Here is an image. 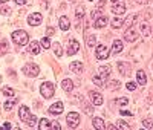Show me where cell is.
<instances>
[{"label":"cell","instance_id":"cell-1","mask_svg":"<svg viewBox=\"0 0 153 130\" xmlns=\"http://www.w3.org/2000/svg\"><path fill=\"white\" fill-rule=\"evenodd\" d=\"M19 116H20V120H22L23 123H26L29 127L37 126V118H35L34 115H31V112H29V109H28L26 106H22V107H20Z\"/></svg>","mask_w":153,"mask_h":130},{"label":"cell","instance_id":"cell-2","mask_svg":"<svg viewBox=\"0 0 153 130\" xmlns=\"http://www.w3.org/2000/svg\"><path fill=\"white\" fill-rule=\"evenodd\" d=\"M12 42H14L16 45L19 46H25V45H28L29 42V35L26 31H23V29H19V31H14L12 32Z\"/></svg>","mask_w":153,"mask_h":130},{"label":"cell","instance_id":"cell-3","mask_svg":"<svg viewBox=\"0 0 153 130\" xmlns=\"http://www.w3.org/2000/svg\"><path fill=\"white\" fill-rule=\"evenodd\" d=\"M54 83H51V81H45L42 86H40V94L43 95V98H52L54 94H55V89H54Z\"/></svg>","mask_w":153,"mask_h":130},{"label":"cell","instance_id":"cell-4","mask_svg":"<svg viewBox=\"0 0 153 130\" xmlns=\"http://www.w3.org/2000/svg\"><path fill=\"white\" fill-rule=\"evenodd\" d=\"M138 37H139V32H138V28L133 25V26H130V28H127L126 29V34H124V38L129 43H133V42H136L138 40Z\"/></svg>","mask_w":153,"mask_h":130},{"label":"cell","instance_id":"cell-5","mask_svg":"<svg viewBox=\"0 0 153 130\" xmlns=\"http://www.w3.org/2000/svg\"><path fill=\"white\" fill-rule=\"evenodd\" d=\"M66 123H68V126H69L71 129H76V127H78V124H80V115H78V112H71V113H68Z\"/></svg>","mask_w":153,"mask_h":130},{"label":"cell","instance_id":"cell-6","mask_svg":"<svg viewBox=\"0 0 153 130\" xmlns=\"http://www.w3.org/2000/svg\"><path fill=\"white\" fill-rule=\"evenodd\" d=\"M23 74L28 75V77H37L40 74V68H38L35 63H28L26 66L23 68Z\"/></svg>","mask_w":153,"mask_h":130},{"label":"cell","instance_id":"cell-7","mask_svg":"<svg viewBox=\"0 0 153 130\" xmlns=\"http://www.w3.org/2000/svg\"><path fill=\"white\" fill-rule=\"evenodd\" d=\"M110 55V52L107 51V48L104 45H98L97 46V51H95V57L98 60H106L107 57Z\"/></svg>","mask_w":153,"mask_h":130},{"label":"cell","instance_id":"cell-8","mask_svg":"<svg viewBox=\"0 0 153 130\" xmlns=\"http://www.w3.org/2000/svg\"><path fill=\"white\" fill-rule=\"evenodd\" d=\"M89 98H91V103L94 104V106H101V104L104 103L103 100V95L95 92V90H92V92H89Z\"/></svg>","mask_w":153,"mask_h":130},{"label":"cell","instance_id":"cell-9","mask_svg":"<svg viewBox=\"0 0 153 130\" xmlns=\"http://www.w3.org/2000/svg\"><path fill=\"white\" fill-rule=\"evenodd\" d=\"M63 110H65V104H63V101H57L55 104H52V106L49 107V113L51 115H60V113H63Z\"/></svg>","mask_w":153,"mask_h":130},{"label":"cell","instance_id":"cell-10","mask_svg":"<svg viewBox=\"0 0 153 130\" xmlns=\"http://www.w3.org/2000/svg\"><path fill=\"white\" fill-rule=\"evenodd\" d=\"M78 51H80V43L76 42L75 38H71L69 40V48H68V55H75Z\"/></svg>","mask_w":153,"mask_h":130},{"label":"cell","instance_id":"cell-11","mask_svg":"<svg viewBox=\"0 0 153 130\" xmlns=\"http://www.w3.org/2000/svg\"><path fill=\"white\" fill-rule=\"evenodd\" d=\"M28 23L31 26H38L42 23V14L40 12H32V14L28 17Z\"/></svg>","mask_w":153,"mask_h":130},{"label":"cell","instance_id":"cell-12","mask_svg":"<svg viewBox=\"0 0 153 130\" xmlns=\"http://www.w3.org/2000/svg\"><path fill=\"white\" fill-rule=\"evenodd\" d=\"M112 12H113V14H118V16L126 14V5H124L123 2L113 3V6H112Z\"/></svg>","mask_w":153,"mask_h":130},{"label":"cell","instance_id":"cell-13","mask_svg":"<svg viewBox=\"0 0 153 130\" xmlns=\"http://www.w3.org/2000/svg\"><path fill=\"white\" fill-rule=\"evenodd\" d=\"M69 69H71L74 74L80 75V74L83 72V63H81V61H72V63L69 64Z\"/></svg>","mask_w":153,"mask_h":130},{"label":"cell","instance_id":"cell-14","mask_svg":"<svg viewBox=\"0 0 153 130\" xmlns=\"http://www.w3.org/2000/svg\"><path fill=\"white\" fill-rule=\"evenodd\" d=\"M110 72H112V66H110V64H103V66L98 68V74L103 78H107L110 75Z\"/></svg>","mask_w":153,"mask_h":130},{"label":"cell","instance_id":"cell-15","mask_svg":"<svg viewBox=\"0 0 153 130\" xmlns=\"http://www.w3.org/2000/svg\"><path fill=\"white\" fill-rule=\"evenodd\" d=\"M61 89L65 90V92H72V89H74V81L69 80V78H65V80L61 81Z\"/></svg>","mask_w":153,"mask_h":130},{"label":"cell","instance_id":"cell-16","mask_svg":"<svg viewBox=\"0 0 153 130\" xmlns=\"http://www.w3.org/2000/svg\"><path fill=\"white\" fill-rule=\"evenodd\" d=\"M58 25H60L61 31H68V29L71 28V22H69V19H68L66 16L60 17V20H58Z\"/></svg>","mask_w":153,"mask_h":130},{"label":"cell","instance_id":"cell-17","mask_svg":"<svg viewBox=\"0 0 153 130\" xmlns=\"http://www.w3.org/2000/svg\"><path fill=\"white\" fill-rule=\"evenodd\" d=\"M136 81H138L139 86H146L147 77H146V72H144V71H138V72H136Z\"/></svg>","mask_w":153,"mask_h":130},{"label":"cell","instance_id":"cell-18","mask_svg":"<svg viewBox=\"0 0 153 130\" xmlns=\"http://www.w3.org/2000/svg\"><path fill=\"white\" fill-rule=\"evenodd\" d=\"M135 22H138V14H130L129 17L124 20V25H123V26H126V28H130V26L135 25Z\"/></svg>","mask_w":153,"mask_h":130},{"label":"cell","instance_id":"cell-19","mask_svg":"<svg viewBox=\"0 0 153 130\" xmlns=\"http://www.w3.org/2000/svg\"><path fill=\"white\" fill-rule=\"evenodd\" d=\"M118 69H120V74L121 75H124V77H127L130 74V68H129V64H126L124 61H120L118 63Z\"/></svg>","mask_w":153,"mask_h":130},{"label":"cell","instance_id":"cell-20","mask_svg":"<svg viewBox=\"0 0 153 130\" xmlns=\"http://www.w3.org/2000/svg\"><path fill=\"white\" fill-rule=\"evenodd\" d=\"M28 51L31 52L32 55H38V54H40V43H38V42H31Z\"/></svg>","mask_w":153,"mask_h":130},{"label":"cell","instance_id":"cell-21","mask_svg":"<svg viewBox=\"0 0 153 130\" xmlns=\"http://www.w3.org/2000/svg\"><path fill=\"white\" fill-rule=\"evenodd\" d=\"M75 17H76V28H80V20H83V17H84V8L83 6H78L75 9Z\"/></svg>","mask_w":153,"mask_h":130},{"label":"cell","instance_id":"cell-22","mask_svg":"<svg viewBox=\"0 0 153 130\" xmlns=\"http://www.w3.org/2000/svg\"><path fill=\"white\" fill-rule=\"evenodd\" d=\"M123 42L121 40H115L113 43H112V52L113 54H120V52L123 51Z\"/></svg>","mask_w":153,"mask_h":130},{"label":"cell","instance_id":"cell-23","mask_svg":"<svg viewBox=\"0 0 153 130\" xmlns=\"http://www.w3.org/2000/svg\"><path fill=\"white\" fill-rule=\"evenodd\" d=\"M106 25H107V19H106V17H98V19L95 20V28H98V29L104 28Z\"/></svg>","mask_w":153,"mask_h":130},{"label":"cell","instance_id":"cell-24","mask_svg":"<svg viewBox=\"0 0 153 130\" xmlns=\"http://www.w3.org/2000/svg\"><path fill=\"white\" fill-rule=\"evenodd\" d=\"M139 28H141V34L144 35V37H149L150 35V32H152V29H150V26H149V23H143L141 26H139Z\"/></svg>","mask_w":153,"mask_h":130},{"label":"cell","instance_id":"cell-25","mask_svg":"<svg viewBox=\"0 0 153 130\" xmlns=\"http://www.w3.org/2000/svg\"><path fill=\"white\" fill-rule=\"evenodd\" d=\"M92 124H94V127H95L97 130H103V129H104V121L101 120V118H94Z\"/></svg>","mask_w":153,"mask_h":130},{"label":"cell","instance_id":"cell-26","mask_svg":"<svg viewBox=\"0 0 153 130\" xmlns=\"http://www.w3.org/2000/svg\"><path fill=\"white\" fill-rule=\"evenodd\" d=\"M123 25H124V19H121V17H117V19L112 20V28H115V29L121 28Z\"/></svg>","mask_w":153,"mask_h":130},{"label":"cell","instance_id":"cell-27","mask_svg":"<svg viewBox=\"0 0 153 130\" xmlns=\"http://www.w3.org/2000/svg\"><path fill=\"white\" fill-rule=\"evenodd\" d=\"M95 43H97V37H95V35L86 37V46H87V48H94Z\"/></svg>","mask_w":153,"mask_h":130},{"label":"cell","instance_id":"cell-28","mask_svg":"<svg viewBox=\"0 0 153 130\" xmlns=\"http://www.w3.org/2000/svg\"><path fill=\"white\" fill-rule=\"evenodd\" d=\"M52 49H54V54H55L57 57H61V55H63V48H61L60 43H54V45H52Z\"/></svg>","mask_w":153,"mask_h":130},{"label":"cell","instance_id":"cell-29","mask_svg":"<svg viewBox=\"0 0 153 130\" xmlns=\"http://www.w3.org/2000/svg\"><path fill=\"white\" fill-rule=\"evenodd\" d=\"M17 101H19V100H9V101H6V103L3 104V109H5L6 112H9L12 107L16 106V103H17Z\"/></svg>","mask_w":153,"mask_h":130},{"label":"cell","instance_id":"cell-30","mask_svg":"<svg viewBox=\"0 0 153 130\" xmlns=\"http://www.w3.org/2000/svg\"><path fill=\"white\" fill-rule=\"evenodd\" d=\"M92 81H94V84H97L98 87H101V86H104V78L103 77H97V75H94L92 77Z\"/></svg>","mask_w":153,"mask_h":130},{"label":"cell","instance_id":"cell-31","mask_svg":"<svg viewBox=\"0 0 153 130\" xmlns=\"http://www.w3.org/2000/svg\"><path fill=\"white\" fill-rule=\"evenodd\" d=\"M2 94H3V95H6V97H11V98L16 95L14 89H11V87H2Z\"/></svg>","mask_w":153,"mask_h":130},{"label":"cell","instance_id":"cell-32","mask_svg":"<svg viewBox=\"0 0 153 130\" xmlns=\"http://www.w3.org/2000/svg\"><path fill=\"white\" fill-rule=\"evenodd\" d=\"M38 129L40 130H45V129H51V123L46 120V118H43V120H40V124H38Z\"/></svg>","mask_w":153,"mask_h":130},{"label":"cell","instance_id":"cell-33","mask_svg":"<svg viewBox=\"0 0 153 130\" xmlns=\"http://www.w3.org/2000/svg\"><path fill=\"white\" fill-rule=\"evenodd\" d=\"M117 124H118V126H117V129H121V130H129V129H130L129 123H126V121H123V120H120Z\"/></svg>","mask_w":153,"mask_h":130},{"label":"cell","instance_id":"cell-34","mask_svg":"<svg viewBox=\"0 0 153 130\" xmlns=\"http://www.w3.org/2000/svg\"><path fill=\"white\" fill-rule=\"evenodd\" d=\"M120 86H121V84H120L118 80H113V81H109V83H107V87H109V89H113V90L120 89Z\"/></svg>","mask_w":153,"mask_h":130},{"label":"cell","instance_id":"cell-35","mask_svg":"<svg viewBox=\"0 0 153 130\" xmlns=\"http://www.w3.org/2000/svg\"><path fill=\"white\" fill-rule=\"evenodd\" d=\"M40 43H42V46H43L45 49H49V48H51V40H49V37H43L42 40H40Z\"/></svg>","mask_w":153,"mask_h":130},{"label":"cell","instance_id":"cell-36","mask_svg":"<svg viewBox=\"0 0 153 130\" xmlns=\"http://www.w3.org/2000/svg\"><path fill=\"white\" fill-rule=\"evenodd\" d=\"M143 127L153 130V120H144V121H143Z\"/></svg>","mask_w":153,"mask_h":130},{"label":"cell","instance_id":"cell-37","mask_svg":"<svg viewBox=\"0 0 153 130\" xmlns=\"http://www.w3.org/2000/svg\"><path fill=\"white\" fill-rule=\"evenodd\" d=\"M6 51H8V43H6V40H2L0 42V54H5Z\"/></svg>","mask_w":153,"mask_h":130},{"label":"cell","instance_id":"cell-38","mask_svg":"<svg viewBox=\"0 0 153 130\" xmlns=\"http://www.w3.org/2000/svg\"><path fill=\"white\" fill-rule=\"evenodd\" d=\"M117 104H120V106H127V104H129V98H126V97L118 98L117 100Z\"/></svg>","mask_w":153,"mask_h":130},{"label":"cell","instance_id":"cell-39","mask_svg":"<svg viewBox=\"0 0 153 130\" xmlns=\"http://www.w3.org/2000/svg\"><path fill=\"white\" fill-rule=\"evenodd\" d=\"M81 100V98H80ZM81 104H83V107H84V113H87V115H92L94 113V109L91 107V106H86V104L83 103V100H81Z\"/></svg>","mask_w":153,"mask_h":130},{"label":"cell","instance_id":"cell-40","mask_svg":"<svg viewBox=\"0 0 153 130\" xmlns=\"http://www.w3.org/2000/svg\"><path fill=\"white\" fill-rule=\"evenodd\" d=\"M0 14H3V16L11 14V8L9 6H0Z\"/></svg>","mask_w":153,"mask_h":130},{"label":"cell","instance_id":"cell-41","mask_svg":"<svg viewBox=\"0 0 153 130\" xmlns=\"http://www.w3.org/2000/svg\"><path fill=\"white\" fill-rule=\"evenodd\" d=\"M55 34V29L54 28H51V26H49V28H46V37H51V35H54Z\"/></svg>","mask_w":153,"mask_h":130},{"label":"cell","instance_id":"cell-42","mask_svg":"<svg viewBox=\"0 0 153 130\" xmlns=\"http://www.w3.org/2000/svg\"><path fill=\"white\" fill-rule=\"evenodd\" d=\"M126 87L129 89V90H135V89H136V83H132V81H129V83L126 84Z\"/></svg>","mask_w":153,"mask_h":130},{"label":"cell","instance_id":"cell-43","mask_svg":"<svg viewBox=\"0 0 153 130\" xmlns=\"http://www.w3.org/2000/svg\"><path fill=\"white\" fill-rule=\"evenodd\" d=\"M51 129H54V130H60V129H61V126H60L57 121H54V123H51Z\"/></svg>","mask_w":153,"mask_h":130},{"label":"cell","instance_id":"cell-44","mask_svg":"<svg viewBox=\"0 0 153 130\" xmlns=\"http://www.w3.org/2000/svg\"><path fill=\"white\" fill-rule=\"evenodd\" d=\"M135 3H138V5H149L150 3V0H133Z\"/></svg>","mask_w":153,"mask_h":130},{"label":"cell","instance_id":"cell-45","mask_svg":"<svg viewBox=\"0 0 153 130\" xmlns=\"http://www.w3.org/2000/svg\"><path fill=\"white\" fill-rule=\"evenodd\" d=\"M2 129H6V130H11V129H12V126H11L9 123H5L3 126H0V130H2Z\"/></svg>","mask_w":153,"mask_h":130},{"label":"cell","instance_id":"cell-46","mask_svg":"<svg viewBox=\"0 0 153 130\" xmlns=\"http://www.w3.org/2000/svg\"><path fill=\"white\" fill-rule=\"evenodd\" d=\"M120 113H121V115H126V116H132V115H133L132 112H129V110H126V109H123V110H121Z\"/></svg>","mask_w":153,"mask_h":130},{"label":"cell","instance_id":"cell-47","mask_svg":"<svg viewBox=\"0 0 153 130\" xmlns=\"http://www.w3.org/2000/svg\"><path fill=\"white\" fill-rule=\"evenodd\" d=\"M14 2L17 5H25V3H28V0H14Z\"/></svg>","mask_w":153,"mask_h":130},{"label":"cell","instance_id":"cell-48","mask_svg":"<svg viewBox=\"0 0 153 130\" xmlns=\"http://www.w3.org/2000/svg\"><path fill=\"white\" fill-rule=\"evenodd\" d=\"M106 129H109V130H115L117 129V126H113V124H107V126H104Z\"/></svg>","mask_w":153,"mask_h":130},{"label":"cell","instance_id":"cell-49","mask_svg":"<svg viewBox=\"0 0 153 130\" xmlns=\"http://www.w3.org/2000/svg\"><path fill=\"white\" fill-rule=\"evenodd\" d=\"M91 16H92L94 19H98V16H100V14H98V11H94V12H92V14H91Z\"/></svg>","mask_w":153,"mask_h":130},{"label":"cell","instance_id":"cell-50","mask_svg":"<svg viewBox=\"0 0 153 130\" xmlns=\"http://www.w3.org/2000/svg\"><path fill=\"white\" fill-rule=\"evenodd\" d=\"M112 2H113V3H117V2H118V0H112Z\"/></svg>","mask_w":153,"mask_h":130},{"label":"cell","instance_id":"cell-51","mask_svg":"<svg viewBox=\"0 0 153 130\" xmlns=\"http://www.w3.org/2000/svg\"><path fill=\"white\" fill-rule=\"evenodd\" d=\"M2 2H3V0H0V3H2Z\"/></svg>","mask_w":153,"mask_h":130},{"label":"cell","instance_id":"cell-52","mask_svg":"<svg viewBox=\"0 0 153 130\" xmlns=\"http://www.w3.org/2000/svg\"><path fill=\"white\" fill-rule=\"evenodd\" d=\"M89 2H94V0H89Z\"/></svg>","mask_w":153,"mask_h":130}]
</instances>
